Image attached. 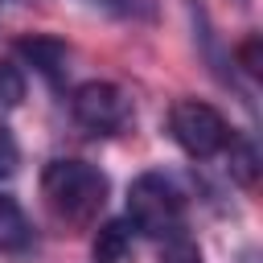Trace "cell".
<instances>
[{
  "mask_svg": "<svg viewBox=\"0 0 263 263\" xmlns=\"http://www.w3.org/2000/svg\"><path fill=\"white\" fill-rule=\"evenodd\" d=\"M127 218L140 234L177 238L185 226V197L164 173H140L127 189Z\"/></svg>",
  "mask_w": 263,
  "mask_h": 263,
  "instance_id": "cell-2",
  "label": "cell"
},
{
  "mask_svg": "<svg viewBox=\"0 0 263 263\" xmlns=\"http://www.w3.org/2000/svg\"><path fill=\"white\" fill-rule=\"evenodd\" d=\"M132 255V230L127 222H107L95 238V263H123Z\"/></svg>",
  "mask_w": 263,
  "mask_h": 263,
  "instance_id": "cell-7",
  "label": "cell"
},
{
  "mask_svg": "<svg viewBox=\"0 0 263 263\" xmlns=\"http://www.w3.org/2000/svg\"><path fill=\"white\" fill-rule=\"evenodd\" d=\"M160 263H201V251L189 242V238H168V247H164V255H160Z\"/></svg>",
  "mask_w": 263,
  "mask_h": 263,
  "instance_id": "cell-11",
  "label": "cell"
},
{
  "mask_svg": "<svg viewBox=\"0 0 263 263\" xmlns=\"http://www.w3.org/2000/svg\"><path fill=\"white\" fill-rule=\"evenodd\" d=\"M107 177L86 160H49L41 173V197L66 226H90L107 205Z\"/></svg>",
  "mask_w": 263,
  "mask_h": 263,
  "instance_id": "cell-1",
  "label": "cell"
},
{
  "mask_svg": "<svg viewBox=\"0 0 263 263\" xmlns=\"http://www.w3.org/2000/svg\"><path fill=\"white\" fill-rule=\"evenodd\" d=\"M16 53L41 74V78H49V82H58L62 78V70H66V41H58V37H21L16 41Z\"/></svg>",
  "mask_w": 263,
  "mask_h": 263,
  "instance_id": "cell-5",
  "label": "cell"
},
{
  "mask_svg": "<svg viewBox=\"0 0 263 263\" xmlns=\"http://www.w3.org/2000/svg\"><path fill=\"white\" fill-rule=\"evenodd\" d=\"M82 4L119 21H156V0H82Z\"/></svg>",
  "mask_w": 263,
  "mask_h": 263,
  "instance_id": "cell-8",
  "label": "cell"
},
{
  "mask_svg": "<svg viewBox=\"0 0 263 263\" xmlns=\"http://www.w3.org/2000/svg\"><path fill=\"white\" fill-rule=\"evenodd\" d=\"M16 164H21V144H16V136L8 132V123L0 119V177H12Z\"/></svg>",
  "mask_w": 263,
  "mask_h": 263,
  "instance_id": "cell-10",
  "label": "cell"
},
{
  "mask_svg": "<svg viewBox=\"0 0 263 263\" xmlns=\"http://www.w3.org/2000/svg\"><path fill=\"white\" fill-rule=\"evenodd\" d=\"M29 247H33V226H29L25 210H21L8 193H0V251L21 255V251H29Z\"/></svg>",
  "mask_w": 263,
  "mask_h": 263,
  "instance_id": "cell-6",
  "label": "cell"
},
{
  "mask_svg": "<svg viewBox=\"0 0 263 263\" xmlns=\"http://www.w3.org/2000/svg\"><path fill=\"white\" fill-rule=\"evenodd\" d=\"M168 132H173V140H177L189 156H197V160L218 156V152L230 144L226 119H222L210 103H201V99H181V103H173V111H168Z\"/></svg>",
  "mask_w": 263,
  "mask_h": 263,
  "instance_id": "cell-3",
  "label": "cell"
},
{
  "mask_svg": "<svg viewBox=\"0 0 263 263\" xmlns=\"http://www.w3.org/2000/svg\"><path fill=\"white\" fill-rule=\"evenodd\" d=\"M25 99V78L16 74V66L0 62V111H12Z\"/></svg>",
  "mask_w": 263,
  "mask_h": 263,
  "instance_id": "cell-9",
  "label": "cell"
},
{
  "mask_svg": "<svg viewBox=\"0 0 263 263\" xmlns=\"http://www.w3.org/2000/svg\"><path fill=\"white\" fill-rule=\"evenodd\" d=\"M70 111H74V119H78L86 132L111 136V132H119V127H127V119H132V99H127V90L115 86V82H82V86L70 95Z\"/></svg>",
  "mask_w": 263,
  "mask_h": 263,
  "instance_id": "cell-4",
  "label": "cell"
}]
</instances>
